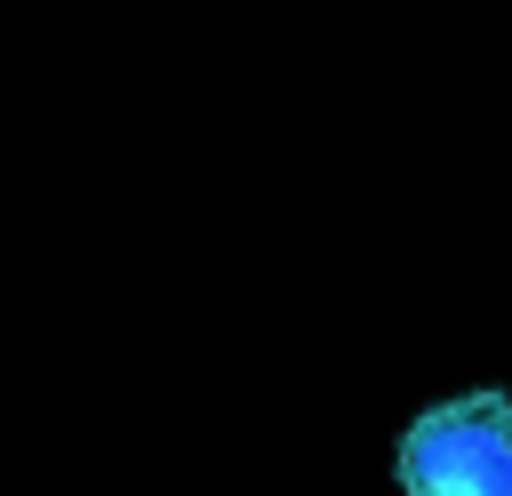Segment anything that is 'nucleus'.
I'll return each mask as SVG.
<instances>
[{"label":"nucleus","mask_w":512,"mask_h":496,"mask_svg":"<svg viewBox=\"0 0 512 496\" xmlns=\"http://www.w3.org/2000/svg\"><path fill=\"white\" fill-rule=\"evenodd\" d=\"M408 496H512V392H464L400 432Z\"/></svg>","instance_id":"obj_1"}]
</instances>
